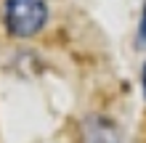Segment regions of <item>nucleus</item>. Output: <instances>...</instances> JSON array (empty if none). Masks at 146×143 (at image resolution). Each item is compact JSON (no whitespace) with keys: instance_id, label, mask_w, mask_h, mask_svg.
I'll list each match as a JSON object with an SVG mask.
<instances>
[{"instance_id":"f03ea898","label":"nucleus","mask_w":146,"mask_h":143,"mask_svg":"<svg viewBox=\"0 0 146 143\" xmlns=\"http://www.w3.org/2000/svg\"><path fill=\"white\" fill-rule=\"evenodd\" d=\"M85 140L88 143H117V132L104 119H88L85 127Z\"/></svg>"},{"instance_id":"f257e3e1","label":"nucleus","mask_w":146,"mask_h":143,"mask_svg":"<svg viewBox=\"0 0 146 143\" xmlns=\"http://www.w3.org/2000/svg\"><path fill=\"white\" fill-rule=\"evenodd\" d=\"M45 0H5V27L13 37H32L45 27Z\"/></svg>"},{"instance_id":"20e7f679","label":"nucleus","mask_w":146,"mask_h":143,"mask_svg":"<svg viewBox=\"0 0 146 143\" xmlns=\"http://www.w3.org/2000/svg\"><path fill=\"white\" fill-rule=\"evenodd\" d=\"M143 96H146V66H143Z\"/></svg>"},{"instance_id":"7ed1b4c3","label":"nucleus","mask_w":146,"mask_h":143,"mask_svg":"<svg viewBox=\"0 0 146 143\" xmlns=\"http://www.w3.org/2000/svg\"><path fill=\"white\" fill-rule=\"evenodd\" d=\"M141 37L146 40V8H143V19H141Z\"/></svg>"}]
</instances>
